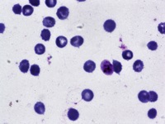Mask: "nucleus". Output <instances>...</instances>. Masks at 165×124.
<instances>
[{"label": "nucleus", "instance_id": "1", "mask_svg": "<svg viewBox=\"0 0 165 124\" xmlns=\"http://www.w3.org/2000/svg\"><path fill=\"white\" fill-rule=\"evenodd\" d=\"M101 69L102 72L106 75H112L113 73V67L112 65L111 64V62L108 60H102L101 63Z\"/></svg>", "mask_w": 165, "mask_h": 124}, {"label": "nucleus", "instance_id": "2", "mask_svg": "<svg viewBox=\"0 0 165 124\" xmlns=\"http://www.w3.org/2000/svg\"><path fill=\"white\" fill-rule=\"evenodd\" d=\"M56 14H57V17L60 19L64 20L68 18V17L70 15V10L66 7H59V9L57 10Z\"/></svg>", "mask_w": 165, "mask_h": 124}, {"label": "nucleus", "instance_id": "3", "mask_svg": "<svg viewBox=\"0 0 165 124\" xmlns=\"http://www.w3.org/2000/svg\"><path fill=\"white\" fill-rule=\"evenodd\" d=\"M116 22H115L112 19H109L107 20L105 22H104V29H105V31H107L108 33H112L113 31H114L115 29H116Z\"/></svg>", "mask_w": 165, "mask_h": 124}, {"label": "nucleus", "instance_id": "4", "mask_svg": "<svg viewBox=\"0 0 165 124\" xmlns=\"http://www.w3.org/2000/svg\"><path fill=\"white\" fill-rule=\"evenodd\" d=\"M83 43V38L81 36H76L74 37L72 39L70 40V44L74 47H79L81 46Z\"/></svg>", "mask_w": 165, "mask_h": 124}, {"label": "nucleus", "instance_id": "5", "mask_svg": "<svg viewBox=\"0 0 165 124\" xmlns=\"http://www.w3.org/2000/svg\"><path fill=\"white\" fill-rule=\"evenodd\" d=\"M83 69L86 72L92 73L95 70L96 64L95 62H93V60H88L87 62H85V64L83 65Z\"/></svg>", "mask_w": 165, "mask_h": 124}, {"label": "nucleus", "instance_id": "6", "mask_svg": "<svg viewBox=\"0 0 165 124\" xmlns=\"http://www.w3.org/2000/svg\"><path fill=\"white\" fill-rule=\"evenodd\" d=\"M93 93L90 89H84L82 92V98L86 102H90L93 98Z\"/></svg>", "mask_w": 165, "mask_h": 124}, {"label": "nucleus", "instance_id": "7", "mask_svg": "<svg viewBox=\"0 0 165 124\" xmlns=\"http://www.w3.org/2000/svg\"><path fill=\"white\" fill-rule=\"evenodd\" d=\"M55 43H56V46L60 48H63L64 46L67 45L68 43V40L65 37H63V36H60L56 38V41H55Z\"/></svg>", "mask_w": 165, "mask_h": 124}, {"label": "nucleus", "instance_id": "8", "mask_svg": "<svg viewBox=\"0 0 165 124\" xmlns=\"http://www.w3.org/2000/svg\"><path fill=\"white\" fill-rule=\"evenodd\" d=\"M79 117V113L76 109L74 108H70V110L68 111V118H70L72 121H76L77 119Z\"/></svg>", "mask_w": 165, "mask_h": 124}, {"label": "nucleus", "instance_id": "9", "mask_svg": "<svg viewBox=\"0 0 165 124\" xmlns=\"http://www.w3.org/2000/svg\"><path fill=\"white\" fill-rule=\"evenodd\" d=\"M42 23L46 27H52V26H55V18H51V17H46L43 19Z\"/></svg>", "mask_w": 165, "mask_h": 124}, {"label": "nucleus", "instance_id": "10", "mask_svg": "<svg viewBox=\"0 0 165 124\" xmlns=\"http://www.w3.org/2000/svg\"><path fill=\"white\" fill-rule=\"evenodd\" d=\"M20 70L23 73H26L30 69V65H29V61L27 60H23L21 61L19 65Z\"/></svg>", "mask_w": 165, "mask_h": 124}, {"label": "nucleus", "instance_id": "11", "mask_svg": "<svg viewBox=\"0 0 165 124\" xmlns=\"http://www.w3.org/2000/svg\"><path fill=\"white\" fill-rule=\"evenodd\" d=\"M138 98L142 103H148L149 102V93L145 90H142L138 94Z\"/></svg>", "mask_w": 165, "mask_h": 124}, {"label": "nucleus", "instance_id": "12", "mask_svg": "<svg viewBox=\"0 0 165 124\" xmlns=\"http://www.w3.org/2000/svg\"><path fill=\"white\" fill-rule=\"evenodd\" d=\"M34 109H35L36 112H37L38 114H44L45 111L44 104L41 103V102H37V103L35 104Z\"/></svg>", "mask_w": 165, "mask_h": 124}, {"label": "nucleus", "instance_id": "13", "mask_svg": "<svg viewBox=\"0 0 165 124\" xmlns=\"http://www.w3.org/2000/svg\"><path fill=\"white\" fill-rule=\"evenodd\" d=\"M133 69L135 72L142 71V70L144 69V63L142 62V60H137L133 65Z\"/></svg>", "mask_w": 165, "mask_h": 124}, {"label": "nucleus", "instance_id": "14", "mask_svg": "<svg viewBox=\"0 0 165 124\" xmlns=\"http://www.w3.org/2000/svg\"><path fill=\"white\" fill-rule=\"evenodd\" d=\"M34 12V8L30 5H25L22 7V13L24 16H31Z\"/></svg>", "mask_w": 165, "mask_h": 124}, {"label": "nucleus", "instance_id": "15", "mask_svg": "<svg viewBox=\"0 0 165 124\" xmlns=\"http://www.w3.org/2000/svg\"><path fill=\"white\" fill-rule=\"evenodd\" d=\"M112 67H113V71L116 72V74L121 73V70H122V65H121V62L114 60L113 63H112Z\"/></svg>", "mask_w": 165, "mask_h": 124}, {"label": "nucleus", "instance_id": "16", "mask_svg": "<svg viewBox=\"0 0 165 124\" xmlns=\"http://www.w3.org/2000/svg\"><path fill=\"white\" fill-rule=\"evenodd\" d=\"M30 72H31V74H32V75H34V76H38L40 72H41V69H40L38 65H36V64H35V65H32V66H31Z\"/></svg>", "mask_w": 165, "mask_h": 124}, {"label": "nucleus", "instance_id": "17", "mask_svg": "<svg viewBox=\"0 0 165 124\" xmlns=\"http://www.w3.org/2000/svg\"><path fill=\"white\" fill-rule=\"evenodd\" d=\"M41 38L45 41H48L50 38H51V32L49 29H43L42 32H41Z\"/></svg>", "mask_w": 165, "mask_h": 124}, {"label": "nucleus", "instance_id": "18", "mask_svg": "<svg viewBox=\"0 0 165 124\" xmlns=\"http://www.w3.org/2000/svg\"><path fill=\"white\" fill-rule=\"evenodd\" d=\"M45 51V47L43 44H37L35 46V52L37 55H42Z\"/></svg>", "mask_w": 165, "mask_h": 124}, {"label": "nucleus", "instance_id": "19", "mask_svg": "<svg viewBox=\"0 0 165 124\" xmlns=\"http://www.w3.org/2000/svg\"><path fill=\"white\" fill-rule=\"evenodd\" d=\"M122 57L123 59H125L126 60H130L133 58V52L130 50H126V51H124L122 52Z\"/></svg>", "mask_w": 165, "mask_h": 124}, {"label": "nucleus", "instance_id": "20", "mask_svg": "<svg viewBox=\"0 0 165 124\" xmlns=\"http://www.w3.org/2000/svg\"><path fill=\"white\" fill-rule=\"evenodd\" d=\"M158 100V94L154 91H150L149 93V102H156Z\"/></svg>", "mask_w": 165, "mask_h": 124}, {"label": "nucleus", "instance_id": "21", "mask_svg": "<svg viewBox=\"0 0 165 124\" xmlns=\"http://www.w3.org/2000/svg\"><path fill=\"white\" fill-rule=\"evenodd\" d=\"M147 46H148V48H149V50H151V51H156L157 48H158V44H157L156 41H150V42L148 43Z\"/></svg>", "mask_w": 165, "mask_h": 124}, {"label": "nucleus", "instance_id": "22", "mask_svg": "<svg viewBox=\"0 0 165 124\" xmlns=\"http://www.w3.org/2000/svg\"><path fill=\"white\" fill-rule=\"evenodd\" d=\"M13 13H15V14H21V13H22V6L20 5V4H16V5H14L13 7Z\"/></svg>", "mask_w": 165, "mask_h": 124}, {"label": "nucleus", "instance_id": "23", "mask_svg": "<svg viewBox=\"0 0 165 124\" xmlns=\"http://www.w3.org/2000/svg\"><path fill=\"white\" fill-rule=\"evenodd\" d=\"M156 116H157V111L155 108H151L149 110V112H148V117L149 118L154 119V118H156Z\"/></svg>", "mask_w": 165, "mask_h": 124}, {"label": "nucleus", "instance_id": "24", "mask_svg": "<svg viewBox=\"0 0 165 124\" xmlns=\"http://www.w3.org/2000/svg\"><path fill=\"white\" fill-rule=\"evenodd\" d=\"M57 1L56 0H45V4L48 7H54L56 5Z\"/></svg>", "mask_w": 165, "mask_h": 124}, {"label": "nucleus", "instance_id": "25", "mask_svg": "<svg viewBox=\"0 0 165 124\" xmlns=\"http://www.w3.org/2000/svg\"><path fill=\"white\" fill-rule=\"evenodd\" d=\"M164 26L165 24L164 23V22H162V23H160L159 25V33H162V34H164Z\"/></svg>", "mask_w": 165, "mask_h": 124}, {"label": "nucleus", "instance_id": "26", "mask_svg": "<svg viewBox=\"0 0 165 124\" xmlns=\"http://www.w3.org/2000/svg\"><path fill=\"white\" fill-rule=\"evenodd\" d=\"M30 4L32 6H39L40 5V0H29Z\"/></svg>", "mask_w": 165, "mask_h": 124}]
</instances>
